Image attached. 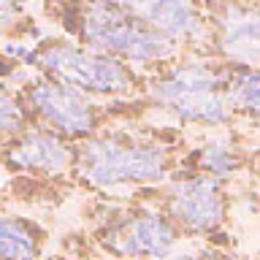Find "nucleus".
<instances>
[{
  "label": "nucleus",
  "mask_w": 260,
  "mask_h": 260,
  "mask_svg": "<svg viewBox=\"0 0 260 260\" xmlns=\"http://www.w3.org/2000/svg\"><path fill=\"white\" fill-rule=\"evenodd\" d=\"M192 130L171 122H119L73 144L71 192L125 195L168 182L179 171Z\"/></svg>",
  "instance_id": "1"
},
{
  "label": "nucleus",
  "mask_w": 260,
  "mask_h": 260,
  "mask_svg": "<svg viewBox=\"0 0 260 260\" xmlns=\"http://www.w3.org/2000/svg\"><path fill=\"white\" fill-rule=\"evenodd\" d=\"M231 71L233 65L219 57L182 52L162 68L149 71L144 98L154 117L192 133L239 127L228 95Z\"/></svg>",
  "instance_id": "2"
},
{
  "label": "nucleus",
  "mask_w": 260,
  "mask_h": 260,
  "mask_svg": "<svg viewBox=\"0 0 260 260\" xmlns=\"http://www.w3.org/2000/svg\"><path fill=\"white\" fill-rule=\"evenodd\" d=\"M52 19L62 27L65 38L111 54L144 73L182 54L174 41L146 27L119 0H57Z\"/></svg>",
  "instance_id": "3"
},
{
  "label": "nucleus",
  "mask_w": 260,
  "mask_h": 260,
  "mask_svg": "<svg viewBox=\"0 0 260 260\" xmlns=\"http://www.w3.org/2000/svg\"><path fill=\"white\" fill-rule=\"evenodd\" d=\"M16 87L24 98L32 125L71 144L84 141L106 127L119 125V122L154 119L152 106L144 95L125 98V101H98V98H89L36 71H30Z\"/></svg>",
  "instance_id": "4"
},
{
  "label": "nucleus",
  "mask_w": 260,
  "mask_h": 260,
  "mask_svg": "<svg viewBox=\"0 0 260 260\" xmlns=\"http://www.w3.org/2000/svg\"><path fill=\"white\" fill-rule=\"evenodd\" d=\"M136 192H141L152 206H157L174 222L184 244L201 241L222 249H239L233 225V209L241 195L239 187L209 176L174 174L168 182Z\"/></svg>",
  "instance_id": "5"
},
{
  "label": "nucleus",
  "mask_w": 260,
  "mask_h": 260,
  "mask_svg": "<svg viewBox=\"0 0 260 260\" xmlns=\"http://www.w3.org/2000/svg\"><path fill=\"white\" fill-rule=\"evenodd\" d=\"M30 71L57 79L98 101L141 98L146 92V76H149L117 57L81 46L65 36L38 38Z\"/></svg>",
  "instance_id": "6"
},
{
  "label": "nucleus",
  "mask_w": 260,
  "mask_h": 260,
  "mask_svg": "<svg viewBox=\"0 0 260 260\" xmlns=\"http://www.w3.org/2000/svg\"><path fill=\"white\" fill-rule=\"evenodd\" d=\"M176 174L209 176L247 190L260 179V133L247 127L192 133Z\"/></svg>",
  "instance_id": "7"
},
{
  "label": "nucleus",
  "mask_w": 260,
  "mask_h": 260,
  "mask_svg": "<svg viewBox=\"0 0 260 260\" xmlns=\"http://www.w3.org/2000/svg\"><path fill=\"white\" fill-rule=\"evenodd\" d=\"M0 166L14 176H24L38 192L68 198V174L73 166V144L44 127H27L22 136L0 146ZM44 195V203H46Z\"/></svg>",
  "instance_id": "8"
},
{
  "label": "nucleus",
  "mask_w": 260,
  "mask_h": 260,
  "mask_svg": "<svg viewBox=\"0 0 260 260\" xmlns=\"http://www.w3.org/2000/svg\"><path fill=\"white\" fill-rule=\"evenodd\" d=\"M209 54L231 65L260 68V0H201Z\"/></svg>",
  "instance_id": "9"
},
{
  "label": "nucleus",
  "mask_w": 260,
  "mask_h": 260,
  "mask_svg": "<svg viewBox=\"0 0 260 260\" xmlns=\"http://www.w3.org/2000/svg\"><path fill=\"white\" fill-rule=\"evenodd\" d=\"M146 27L171 38L182 52L209 54V24L201 0H119Z\"/></svg>",
  "instance_id": "10"
},
{
  "label": "nucleus",
  "mask_w": 260,
  "mask_h": 260,
  "mask_svg": "<svg viewBox=\"0 0 260 260\" xmlns=\"http://www.w3.org/2000/svg\"><path fill=\"white\" fill-rule=\"evenodd\" d=\"M52 231L36 217L0 211V260H44Z\"/></svg>",
  "instance_id": "11"
},
{
  "label": "nucleus",
  "mask_w": 260,
  "mask_h": 260,
  "mask_svg": "<svg viewBox=\"0 0 260 260\" xmlns=\"http://www.w3.org/2000/svg\"><path fill=\"white\" fill-rule=\"evenodd\" d=\"M228 95H231V106L236 119H239V127L260 133V68L233 65Z\"/></svg>",
  "instance_id": "12"
},
{
  "label": "nucleus",
  "mask_w": 260,
  "mask_h": 260,
  "mask_svg": "<svg viewBox=\"0 0 260 260\" xmlns=\"http://www.w3.org/2000/svg\"><path fill=\"white\" fill-rule=\"evenodd\" d=\"M27 127H32V119L19 87L11 81H0V146L22 136Z\"/></svg>",
  "instance_id": "13"
},
{
  "label": "nucleus",
  "mask_w": 260,
  "mask_h": 260,
  "mask_svg": "<svg viewBox=\"0 0 260 260\" xmlns=\"http://www.w3.org/2000/svg\"><path fill=\"white\" fill-rule=\"evenodd\" d=\"M24 14V0H0V36H8L19 27Z\"/></svg>",
  "instance_id": "14"
},
{
  "label": "nucleus",
  "mask_w": 260,
  "mask_h": 260,
  "mask_svg": "<svg viewBox=\"0 0 260 260\" xmlns=\"http://www.w3.org/2000/svg\"><path fill=\"white\" fill-rule=\"evenodd\" d=\"M241 192H252V195H257V203H260V179H257L255 184H249L247 190H241Z\"/></svg>",
  "instance_id": "15"
}]
</instances>
